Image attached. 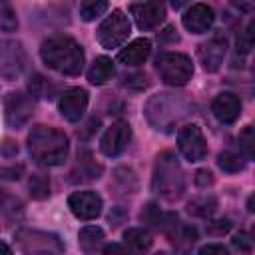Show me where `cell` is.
I'll use <instances>...</instances> for the list:
<instances>
[{"mask_svg":"<svg viewBox=\"0 0 255 255\" xmlns=\"http://www.w3.org/2000/svg\"><path fill=\"white\" fill-rule=\"evenodd\" d=\"M40 58L48 68L64 76H78L86 62L84 48L74 38L64 34L46 38L40 46Z\"/></svg>","mask_w":255,"mask_h":255,"instance_id":"6da1fadb","label":"cell"},{"mask_svg":"<svg viewBox=\"0 0 255 255\" xmlns=\"http://www.w3.org/2000/svg\"><path fill=\"white\" fill-rule=\"evenodd\" d=\"M28 151L40 165H62L70 151L68 135L52 126H34L28 133Z\"/></svg>","mask_w":255,"mask_h":255,"instance_id":"7a4b0ae2","label":"cell"},{"mask_svg":"<svg viewBox=\"0 0 255 255\" xmlns=\"http://www.w3.org/2000/svg\"><path fill=\"white\" fill-rule=\"evenodd\" d=\"M151 185H153V191L167 201L179 199L181 193L185 191V175L173 151H161L155 157Z\"/></svg>","mask_w":255,"mask_h":255,"instance_id":"3957f363","label":"cell"},{"mask_svg":"<svg viewBox=\"0 0 255 255\" xmlns=\"http://www.w3.org/2000/svg\"><path fill=\"white\" fill-rule=\"evenodd\" d=\"M143 112H145L147 122L153 128L169 129L191 112V102L187 98L175 96V94H157L147 100Z\"/></svg>","mask_w":255,"mask_h":255,"instance_id":"277c9868","label":"cell"},{"mask_svg":"<svg viewBox=\"0 0 255 255\" xmlns=\"http://www.w3.org/2000/svg\"><path fill=\"white\" fill-rule=\"evenodd\" d=\"M155 68L167 86H185L193 76V62L181 52H163L155 60Z\"/></svg>","mask_w":255,"mask_h":255,"instance_id":"5b68a950","label":"cell"},{"mask_svg":"<svg viewBox=\"0 0 255 255\" xmlns=\"http://www.w3.org/2000/svg\"><path fill=\"white\" fill-rule=\"evenodd\" d=\"M16 243L22 253H32V255H50V253H62L64 243L60 241L58 235L40 231V229H20L16 231Z\"/></svg>","mask_w":255,"mask_h":255,"instance_id":"8992f818","label":"cell"},{"mask_svg":"<svg viewBox=\"0 0 255 255\" xmlns=\"http://www.w3.org/2000/svg\"><path fill=\"white\" fill-rule=\"evenodd\" d=\"M131 34L129 18L122 10H114L96 30V38L104 48H120Z\"/></svg>","mask_w":255,"mask_h":255,"instance_id":"52a82bcc","label":"cell"},{"mask_svg":"<svg viewBox=\"0 0 255 255\" xmlns=\"http://www.w3.org/2000/svg\"><path fill=\"white\" fill-rule=\"evenodd\" d=\"M177 147L187 161H201L207 155V141L195 124H187L177 133Z\"/></svg>","mask_w":255,"mask_h":255,"instance_id":"ba28073f","label":"cell"},{"mask_svg":"<svg viewBox=\"0 0 255 255\" xmlns=\"http://www.w3.org/2000/svg\"><path fill=\"white\" fill-rule=\"evenodd\" d=\"M4 114H6V124L14 129L26 126L34 114V102L30 96L22 94V92H12L6 98L4 104Z\"/></svg>","mask_w":255,"mask_h":255,"instance_id":"9c48e42d","label":"cell"},{"mask_svg":"<svg viewBox=\"0 0 255 255\" xmlns=\"http://www.w3.org/2000/svg\"><path fill=\"white\" fill-rule=\"evenodd\" d=\"M68 207H70V211L78 219L92 221V219H96L102 213L104 201H102V195L100 193L86 189V191H74L68 197Z\"/></svg>","mask_w":255,"mask_h":255,"instance_id":"30bf717a","label":"cell"},{"mask_svg":"<svg viewBox=\"0 0 255 255\" xmlns=\"http://www.w3.org/2000/svg\"><path fill=\"white\" fill-rule=\"evenodd\" d=\"M131 139V128L128 122H114L100 139V149L108 157L120 155Z\"/></svg>","mask_w":255,"mask_h":255,"instance_id":"8fae6325","label":"cell"},{"mask_svg":"<svg viewBox=\"0 0 255 255\" xmlns=\"http://www.w3.org/2000/svg\"><path fill=\"white\" fill-rule=\"evenodd\" d=\"M129 12L139 30H153L165 20V4L161 0H147V2L131 4Z\"/></svg>","mask_w":255,"mask_h":255,"instance_id":"7c38bea8","label":"cell"},{"mask_svg":"<svg viewBox=\"0 0 255 255\" xmlns=\"http://www.w3.org/2000/svg\"><path fill=\"white\" fill-rule=\"evenodd\" d=\"M88 92L84 88H70L62 94L60 98V114L68 120V122H80L86 108H88Z\"/></svg>","mask_w":255,"mask_h":255,"instance_id":"4fadbf2b","label":"cell"},{"mask_svg":"<svg viewBox=\"0 0 255 255\" xmlns=\"http://www.w3.org/2000/svg\"><path fill=\"white\" fill-rule=\"evenodd\" d=\"M225 52H227V40H225V36H213L207 42H203L199 46V50H197L199 62H201L203 70L205 72H217L219 66L223 64Z\"/></svg>","mask_w":255,"mask_h":255,"instance_id":"5bb4252c","label":"cell"},{"mask_svg":"<svg viewBox=\"0 0 255 255\" xmlns=\"http://www.w3.org/2000/svg\"><path fill=\"white\" fill-rule=\"evenodd\" d=\"M26 62L24 50L18 42H2L0 44V74L6 78H14L22 72Z\"/></svg>","mask_w":255,"mask_h":255,"instance_id":"9a60e30c","label":"cell"},{"mask_svg":"<svg viewBox=\"0 0 255 255\" xmlns=\"http://www.w3.org/2000/svg\"><path fill=\"white\" fill-rule=\"evenodd\" d=\"M215 22V12L207 4H193L185 14H183V26L191 34H203L207 32Z\"/></svg>","mask_w":255,"mask_h":255,"instance_id":"2e32d148","label":"cell"},{"mask_svg":"<svg viewBox=\"0 0 255 255\" xmlns=\"http://www.w3.org/2000/svg\"><path fill=\"white\" fill-rule=\"evenodd\" d=\"M211 112L221 124H233L241 116V100L235 94L223 92L213 100Z\"/></svg>","mask_w":255,"mask_h":255,"instance_id":"e0dca14e","label":"cell"},{"mask_svg":"<svg viewBox=\"0 0 255 255\" xmlns=\"http://www.w3.org/2000/svg\"><path fill=\"white\" fill-rule=\"evenodd\" d=\"M102 171H104L102 163H98V161L94 159V155H92L88 149H84V151L78 153L76 165H74V169L70 171V175H72L70 179H72L74 183H86V181L98 179V177L102 175Z\"/></svg>","mask_w":255,"mask_h":255,"instance_id":"ac0fdd59","label":"cell"},{"mask_svg":"<svg viewBox=\"0 0 255 255\" xmlns=\"http://www.w3.org/2000/svg\"><path fill=\"white\" fill-rule=\"evenodd\" d=\"M149 54H151V42L147 38H137L118 54V60L126 66H139L149 58Z\"/></svg>","mask_w":255,"mask_h":255,"instance_id":"d6986e66","label":"cell"},{"mask_svg":"<svg viewBox=\"0 0 255 255\" xmlns=\"http://www.w3.org/2000/svg\"><path fill=\"white\" fill-rule=\"evenodd\" d=\"M114 76V62L108 56H98L88 70V80L94 86H104Z\"/></svg>","mask_w":255,"mask_h":255,"instance_id":"ffe728a7","label":"cell"},{"mask_svg":"<svg viewBox=\"0 0 255 255\" xmlns=\"http://www.w3.org/2000/svg\"><path fill=\"white\" fill-rule=\"evenodd\" d=\"M104 229L102 227H96V225H88L84 229H80V235H78V241H80V247L86 251V253H94L98 249H102V243H104Z\"/></svg>","mask_w":255,"mask_h":255,"instance_id":"44dd1931","label":"cell"},{"mask_svg":"<svg viewBox=\"0 0 255 255\" xmlns=\"http://www.w3.org/2000/svg\"><path fill=\"white\" fill-rule=\"evenodd\" d=\"M124 241H126V245H129L131 249L143 251V249H149V247H151L153 237H151V233H149L147 229H143V227H131V229H128V231L124 233Z\"/></svg>","mask_w":255,"mask_h":255,"instance_id":"7402d4cb","label":"cell"},{"mask_svg":"<svg viewBox=\"0 0 255 255\" xmlns=\"http://www.w3.org/2000/svg\"><path fill=\"white\" fill-rule=\"evenodd\" d=\"M215 209H217V199L211 195H201L187 203V211L195 217H209L215 213Z\"/></svg>","mask_w":255,"mask_h":255,"instance_id":"603a6c76","label":"cell"},{"mask_svg":"<svg viewBox=\"0 0 255 255\" xmlns=\"http://www.w3.org/2000/svg\"><path fill=\"white\" fill-rule=\"evenodd\" d=\"M217 165L227 173H237L245 169V157L235 151H221L217 155Z\"/></svg>","mask_w":255,"mask_h":255,"instance_id":"cb8c5ba5","label":"cell"},{"mask_svg":"<svg viewBox=\"0 0 255 255\" xmlns=\"http://www.w3.org/2000/svg\"><path fill=\"white\" fill-rule=\"evenodd\" d=\"M108 10V0H82L80 2V16L84 22H92L100 18Z\"/></svg>","mask_w":255,"mask_h":255,"instance_id":"d4e9b609","label":"cell"},{"mask_svg":"<svg viewBox=\"0 0 255 255\" xmlns=\"http://www.w3.org/2000/svg\"><path fill=\"white\" fill-rule=\"evenodd\" d=\"M28 189H30V195L34 199H46L50 195V179H48V175H44V173L30 175Z\"/></svg>","mask_w":255,"mask_h":255,"instance_id":"484cf974","label":"cell"},{"mask_svg":"<svg viewBox=\"0 0 255 255\" xmlns=\"http://www.w3.org/2000/svg\"><path fill=\"white\" fill-rule=\"evenodd\" d=\"M18 28V18L14 8L10 6L8 0H0V30L4 32H14Z\"/></svg>","mask_w":255,"mask_h":255,"instance_id":"4316f807","label":"cell"},{"mask_svg":"<svg viewBox=\"0 0 255 255\" xmlns=\"http://www.w3.org/2000/svg\"><path fill=\"white\" fill-rule=\"evenodd\" d=\"M239 147L243 149L245 157L251 159L255 155V129H253V126H245L239 131Z\"/></svg>","mask_w":255,"mask_h":255,"instance_id":"83f0119b","label":"cell"},{"mask_svg":"<svg viewBox=\"0 0 255 255\" xmlns=\"http://www.w3.org/2000/svg\"><path fill=\"white\" fill-rule=\"evenodd\" d=\"M30 94L36 98H50V84L46 78L42 76H34V80H30Z\"/></svg>","mask_w":255,"mask_h":255,"instance_id":"f1b7e54d","label":"cell"},{"mask_svg":"<svg viewBox=\"0 0 255 255\" xmlns=\"http://www.w3.org/2000/svg\"><path fill=\"white\" fill-rule=\"evenodd\" d=\"M251 46H253V24H249L247 30L237 38V54L239 52L241 54H247L251 50Z\"/></svg>","mask_w":255,"mask_h":255,"instance_id":"f546056e","label":"cell"},{"mask_svg":"<svg viewBox=\"0 0 255 255\" xmlns=\"http://www.w3.org/2000/svg\"><path fill=\"white\" fill-rule=\"evenodd\" d=\"M231 245H233L235 249L243 251V253H249V251L253 249V243H251L249 235H247V233H243V231H239V233H235V235H233V239H231Z\"/></svg>","mask_w":255,"mask_h":255,"instance_id":"4dcf8cb0","label":"cell"},{"mask_svg":"<svg viewBox=\"0 0 255 255\" xmlns=\"http://www.w3.org/2000/svg\"><path fill=\"white\" fill-rule=\"evenodd\" d=\"M231 229V221L229 219H217V221H211L209 225H207V231L211 233V235H223V233H227Z\"/></svg>","mask_w":255,"mask_h":255,"instance_id":"1f68e13d","label":"cell"},{"mask_svg":"<svg viewBox=\"0 0 255 255\" xmlns=\"http://www.w3.org/2000/svg\"><path fill=\"white\" fill-rule=\"evenodd\" d=\"M24 173V165H8V167H0V177L4 179H20Z\"/></svg>","mask_w":255,"mask_h":255,"instance_id":"d6a6232c","label":"cell"},{"mask_svg":"<svg viewBox=\"0 0 255 255\" xmlns=\"http://www.w3.org/2000/svg\"><path fill=\"white\" fill-rule=\"evenodd\" d=\"M195 183H197L199 187H207V185H211V183H213V173L207 171V169L197 171V173H195Z\"/></svg>","mask_w":255,"mask_h":255,"instance_id":"836d02e7","label":"cell"},{"mask_svg":"<svg viewBox=\"0 0 255 255\" xmlns=\"http://www.w3.org/2000/svg\"><path fill=\"white\" fill-rule=\"evenodd\" d=\"M199 253L201 255H211V253H215V255H227V249L223 245H219V243H209V245H203L199 249Z\"/></svg>","mask_w":255,"mask_h":255,"instance_id":"e575fe53","label":"cell"},{"mask_svg":"<svg viewBox=\"0 0 255 255\" xmlns=\"http://www.w3.org/2000/svg\"><path fill=\"white\" fill-rule=\"evenodd\" d=\"M0 153H2L4 157H12V155H16V153H18V145H16V141H12V139L2 141V143H0Z\"/></svg>","mask_w":255,"mask_h":255,"instance_id":"d590c367","label":"cell"},{"mask_svg":"<svg viewBox=\"0 0 255 255\" xmlns=\"http://www.w3.org/2000/svg\"><path fill=\"white\" fill-rule=\"evenodd\" d=\"M233 8L241 10V12H253L255 8V0H229Z\"/></svg>","mask_w":255,"mask_h":255,"instance_id":"8d00e7d4","label":"cell"},{"mask_svg":"<svg viewBox=\"0 0 255 255\" xmlns=\"http://www.w3.org/2000/svg\"><path fill=\"white\" fill-rule=\"evenodd\" d=\"M191 0H169V4L173 6V10H181L183 6H187Z\"/></svg>","mask_w":255,"mask_h":255,"instance_id":"74e56055","label":"cell"},{"mask_svg":"<svg viewBox=\"0 0 255 255\" xmlns=\"http://www.w3.org/2000/svg\"><path fill=\"white\" fill-rule=\"evenodd\" d=\"M112 251H126V247H122V245H108V247H104V253H112Z\"/></svg>","mask_w":255,"mask_h":255,"instance_id":"f35d334b","label":"cell"},{"mask_svg":"<svg viewBox=\"0 0 255 255\" xmlns=\"http://www.w3.org/2000/svg\"><path fill=\"white\" fill-rule=\"evenodd\" d=\"M0 253H12V249H10L6 243H2V241H0Z\"/></svg>","mask_w":255,"mask_h":255,"instance_id":"ab89813d","label":"cell"},{"mask_svg":"<svg viewBox=\"0 0 255 255\" xmlns=\"http://www.w3.org/2000/svg\"><path fill=\"white\" fill-rule=\"evenodd\" d=\"M249 211H253V195L249 197Z\"/></svg>","mask_w":255,"mask_h":255,"instance_id":"60d3db41","label":"cell"}]
</instances>
